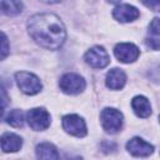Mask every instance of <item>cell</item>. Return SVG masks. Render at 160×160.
<instances>
[{
  "label": "cell",
  "instance_id": "1",
  "mask_svg": "<svg viewBox=\"0 0 160 160\" xmlns=\"http://www.w3.org/2000/svg\"><path fill=\"white\" fill-rule=\"evenodd\" d=\"M28 31L31 39L49 50H58L66 39V30L59 16L50 12L35 14L28 21Z\"/></svg>",
  "mask_w": 160,
  "mask_h": 160
},
{
  "label": "cell",
  "instance_id": "18",
  "mask_svg": "<svg viewBox=\"0 0 160 160\" xmlns=\"http://www.w3.org/2000/svg\"><path fill=\"white\" fill-rule=\"evenodd\" d=\"M149 30L154 35H160V18H154L149 25Z\"/></svg>",
  "mask_w": 160,
  "mask_h": 160
},
{
  "label": "cell",
  "instance_id": "8",
  "mask_svg": "<svg viewBox=\"0 0 160 160\" xmlns=\"http://www.w3.org/2000/svg\"><path fill=\"white\" fill-rule=\"evenodd\" d=\"M114 54L119 61L124 64H129V62H134L139 58L140 50L136 45L131 42H120L115 46Z\"/></svg>",
  "mask_w": 160,
  "mask_h": 160
},
{
  "label": "cell",
  "instance_id": "21",
  "mask_svg": "<svg viewBox=\"0 0 160 160\" xmlns=\"http://www.w3.org/2000/svg\"><path fill=\"white\" fill-rule=\"evenodd\" d=\"M44 2H49V4H55V2H60V1H64V0H41Z\"/></svg>",
  "mask_w": 160,
  "mask_h": 160
},
{
  "label": "cell",
  "instance_id": "13",
  "mask_svg": "<svg viewBox=\"0 0 160 160\" xmlns=\"http://www.w3.org/2000/svg\"><path fill=\"white\" fill-rule=\"evenodd\" d=\"M131 106H132L134 112L139 118H148L151 114V105H150L149 100L142 95L135 96L131 100Z\"/></svg>",
  "mask_w": 160,
  "mask_h": 160
},
{
  "label": "cell",
  "instance_id": "17",
  "mask_svg": "<svg viewBox=\"0 0 160 160\" xmlns=\"http://www.w3.org/2000/svg\"><path fill=\"white\" fill-rule=\"evenodd\" d=\"M140 1L148 9L152 10L155 12H160V0H140Z\"/></svg>",
  "mask_w": 160,
  "mask_h": 160
},
{
  "label": "cell",
  "instance_id": "7",
  "mask_svg": "<svg viewBox=\"0 0 160 160\" xmlns=\"http://www.w3.org/2000/svg\"><path fill=\"white\" fill-rule=\"evenodd\" d=\"M85 61L94 69H102L109 65L110 58L102 46H94L86 51Z\"/></svg>",
  "mask_w": 160,
  "mask_h": 160
},
{
  "label": "cell",
  "instance_id": "4",
  "mask_svg": "<svg viewBox=\"0 0 160 160\" xmlns=\"http://www.w3.org/2000/svg\"><path fill=\"white\" fill-rule=\"evenodd\" d=\"M26 121H28L29 126L32 130L41 131V130H45V129H48L50 126L51 118H50V114L45 109L35 108V109H31V110L28 111Z\"/></svg>",
  "mask_w": 160,
  "mask_h": 160
},
{
  "label": "cell",
  "instance_id": "2",
  "mask_svg": "<svg viewBox=\"0 0 160 160\" xmlns=\"http://www.w3.org/2000/svg\"><path fill=\"white\" fill-rule=\"evenodd\" d=\"M15 80L19 89L26 95H35L40 92L42 85L39 78L28 71H19L15 74Z\"/></svg>",
  "mask_w": 160,
  "mask_h": 160
},
{
  "label": "cell",
  "instance_id": "16",
  "mask_svg": "<svg viewBox=\"0 0 160 160\" xmlns=\"http://www.w3.org/2000/svg\"><path fill=\"white\" fill-rule=\"evenodd\" d=\"M6 122L12 128H21L24 125V114L21 110L15 109L10 111L6 116Z\"/></svg>",
  "mask_w": 160,
  "mask_h": 160
},
{
  "label": "cell",
  "instance_id": "11",
  "mask_svg": "<svg viewBox=\"0 0 160 160\" xmlns=\"http://www.w3.org/2000/svg\"><path fill=\"white\" fill-rule=\"evenodd\" d=\"M1 149L4 152H15L19 151L22 146V139L12 132H5L1 135Z\"/></svg>",
  "mask_w": 160,
  "mask_h": 160
},
{
  "label": "cell",
  "instance_id": "14",
  "mask_svg": "<svg viewBox=\"0 0 160 160\" xmlns=\"http://www.w3.org/2000/svg\"><path fill=\"white\" fill-rule=\"evenodd\" d=\"M36 156L39 159H59L56 148L50 142H42L36 146Z\"/></svg>",
  "mask_w": 160,
  "mask_h": 160
},
{
  "label": "cell",
  "instance_id": "12",
  "mask_svg": "<svg viewBox=\"0 0 160 160\" xmlns=\"http://www.w3.org/2000/svg\"><path fill=\"white\" fill-rule=\"evenodd\" d=\"M106 86L111 90H120L126 82V75L121 69H111L106 74Z\"/></svg>",
  "mask_w": 160,
  "mask_h": 160
},
{
  "label": "cell",
  "instance_id": "5",
  "mask_svg": "<svg viewBox=\"0 0 160 160\" xmlns=\"http://www.w3.org/2000/svg\"><path fill=\"white\" fill-rule=\"evenodd\" d=\"M59 86L65 94L75 95V94H80L85 89L86 84H85V80L80 75L69 72L61 76L59 81Z\"/></svg>",
  "mask_w": 160,
  "mask_h": 160
},
{
  "label": "cell",
  "instance_id": "10",
  "mask_svg": "<svg viewBox=\"0 0 160 160\" xmlns=\"http://www.w3.org/2000/svg\"><path fill=\"white\" fill-rule=\"evenodd\" d=\"M126 150L134 156H149L154 151V146L140 138H132L126 144Z\"/></svg>",
  "mask_w": 160,
  "mask_h": 160
},
{
  "label": "cell",
  "instance_id": "22",
  "mask_svg": "<svg viewBox=\"0 0 160 160\" xmlns=\"http://www.w3.org/2000/svg\"><path fill=\"white\" fill-rule=\"evenodd\" d=\"M108 2H110V4H116V2H119L120 0H106Z\"/></svg>",
  "mask_w": 160,
  "mask_h": 160
},
{
  "label": "cell",
  "instance_id": "9",
  "mask_svg": "<svg viewBox=\"0 0 160 160\" xmlns=\"http://www.w3.org/2000/svg\"><path fill=\"white\" fill-rule=\"evenodd\" d=\"M112 16L115 20H118L120 22H130V21L136 20L140 16V12L132 5L121 4V5H118L112 10Z\"/></svg>",
  "mask_w": 160,
  "mask_h": 160
},
{
  "label": "cell",
  "instance_id": "15",
  "mask_svg": "<svg viewBox=\"0 0 160 160\" xmlns=\"http://www.w3.org/2000/svg\"><path fill=\"white\" fill-rule=\"evenodd\" d=\"M22 8L21 0H1V10L8 16L19 15L22 11Z\"/></svg>",
  "mask_w": 160,
  "mask_h": 160
},
{
  "label": "cell",
  "instance_id": "6",
  "mask_svg": "<svg viewBox=\"0 0 160 160\" xmlns=\"http://www.w3.org/2000/svg\"><path fill=\"white\" fill-rule=\"evenodd\" d=\"M62 129L76 138H82L86 135V124L82 118H80L76 114H69L62 118Z\"/></svg>",
  "mask_w": 160,
  "mask_h": 160
},
{
  "label": "cell",
  "instance_id": "19",
  "mask_svg": "<svg viewBox=\"0 0 160 160\" xmlns=\"http://www.w3.org/2000/svg\"><path fill=\"white\" fill-rule=\"evenodd\" d=\"M9 45H8V38L4 32H1V60H4L6 58V55L9 54Z\"/></svg>",
  "mask_w": 160,
  "mask_h": 160
},
{
  "label": "cell",
  "instance_id": "3",
  "mask_svg": "<svg viewBox=\"0 0 160 160\" xmlns=\"http://www.w3.org/2000/svg\"><path fill=\"white\" fill-rule=\"evenodd\" d=\"M104 130L109 134H116L122 128V114L114 108H105L100 114Z\"/></svg>",
  "mask_w": 160,
  "mask_h": 160
},
{
  "label": "cell",
  "instance_id": "20",
  "mask_svg": "<svg viewBox=\"0 0 160 160\" xmlns=\"http://www.w3.org/2000/svg\"><path fill=\"white\" fill-rule=\"evenodd\" d=\"M146 45L152 49V50H160V39H155V38H146L145 40Z\"/></svg>",
  "mask_w": 160,
  "mask_h": 160
},
{
  "label": "cell",
  "instance_id": "23",
  "mask_svg": "<svg viewBox=\"0 0 160 160\" xmlns=\"http://www.w3.org/2000/svg\"><path fill=\"white\" fill-rule=\"evenodd\" d=\"M159 120H160V116H159Z\"/></svg>",
  "mask_w": 160,
  "mask_h": 160
}]
</instances>
